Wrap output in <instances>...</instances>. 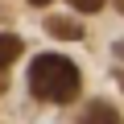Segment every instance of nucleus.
Here are the masks:
<instances>
[{
	"label": "nucleus",
	"instance_id": "nucleus-4",
	"mask_svg": "<svg viewBox=\"0 0 124 124\" xmlns=\"http://www.w3.org/2000/svg\"><path fill=\"white\" fill-rule=\"evenodd\" d=\"M46 33H50V37H62V41H79V37H83V25H75V21H66V17H50V21H46Z\"/></svg>",
	"mask_w": 124,
	"mask_h": 124
},
{
	"label": "nucleus",
	"instance_id": "nucleus-7",
	"mask_svg": "<svg viewBox=\"0 0 124 124\" xmlns=\"http://www.w3.org/2000/svg\"><path fill=\"white\" fill-rule=\"evenodd\" d=\"M4 87H8V83H4V75H0V95H4Z\"/></svg>",
	"mask_w": 124,
	"mask_h": 124
},
{
	"label": "nucleus",
	"instance_id": "nucleus-6",
	"mask_svg": "<svg viewBox=\"0 0 124 124\" xmlns=\"http://www.w3.org/2000/svg\"><path fill=\"white\" fill-rule=\"evenodd\" d=\"M116 54H120V58H124V41H116Z\"/></svg>",
	"mask_w": 124,
	"mask_h": 124
},
{
	"label": "nucleus",
	"instance_id": "nucleus-1",
	"mask_svg": "<svg viewBox=\"0 0 124 124\" xmlns=\"http://www.w3.org/2000/svg\"><path fill=\"white\" fill-rule=\"evenodd\" d=\"M79 66L70 58H58V54H37L33 66H29V91L46 103H70L79 99Z\"/></svg>",
	"mask_w": 124,
	"mask_h": 124
},
{
	"label": "nucleus",
	"instance_id": "nucleus-8",
	"mask_svg": "<svg viewBox=\"0 0 124 124\" xmlns=\"http://www.w3.org/2000/svg\"><path fill=\"white\" fill-rule=\"evenodd\" d=\"M29 4H37V8H41V4H50V0H29Z\"/></svg>",
	"mask_w": 124,
	"mask_h": 124
},
{
	"label": "nucleus",
	"instance_id": "nucleus-9",
	"mask_svg": "<svg viewBox=\"0 0 124 124\" xmlns=\"http://www.w3.org/2000/svg\"><path fill=\"white\" fill-rule=\"evenodd\" d=\"M116 8H120V13H124V0H116Z\"/></svg>",
	"mask_w": 124,
	"mask_h": 124
},
{
	"label": "nucleus",
	"instance_id": "nucleus-3",
	"mask_svg": "<svg viewBox=\"0 0 124 124\" xmlns=\"http://www.w3.org/2000/svg\"><path fill=\"white\" fill-rule=\"evenodd\" d=\"M21 50H25V41H21L17 33H0V75L21 58Z\"/></svg>",
	"mask_w": 124,
	"mask_h": 124
},
{
	"label": "nucleus",
	"instance_id": "nucleus-5",
	"mask_svg": "<svg viewBox=\"0 0 124 124\" xmlns=\"http://www.w3.org/2000/svg\"><path fill=\"white\" fill-rule=\"evenodd\" d=\"M70 4H75L79 13H95V8H103V0H70Z\"/></svg>",
	"mask_w": 124,
	"mask_h": 124
},
{
	"label": "nucleus",
	"instance_id": "nucleus-2",
	"mask_svg": "<svg viewBox=\"0 0 124 124\" xmlns=\"http://www.w3.org/2000/svg\"><path fill=\"white\" fill-rule=\"evenodd\" d=\"M79 124H124V116L112 108V103H103V99H95V103H87L83 108V116H79Z\"/></svg>",
	"mask_w": 124,
	"mask_h": 124
}]
</instances>
